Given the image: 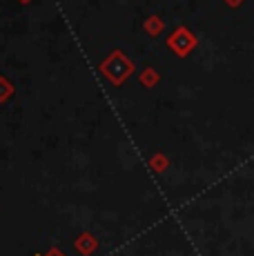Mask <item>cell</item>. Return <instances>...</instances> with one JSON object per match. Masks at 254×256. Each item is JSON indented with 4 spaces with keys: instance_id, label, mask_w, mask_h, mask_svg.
Listing matches in <instances>:
<instances>
[{
    "instance_id": "obj_1",
    "label": "cell",
    "mask_w": 254,
    "mask_h": 256,
    "mask_svg": "<svg viewBox=\"0 0 254 256\" xmlns=\"http://www.w3.org/2000/svg\"><path fill=\"white\" fill-rule=\"evenodd\" d=\"M228 2H230V4H238V2H241V0H228Z\"/></svg>"
},
{
    "instance_id": "obj_2",
    "label": "cell",
    "mask_w": 254,
    "mask_h": 256,
    "mask_svg": "<svg viewBox=\"0 0 254 256\" xmlns=\"http://www.w3.org/2000/svg\"><path fill=\"white\" fill-rule=\"evenodd\" d=\"M52 256H60V254H52Z\"/></svg>"
}]
</instances>
